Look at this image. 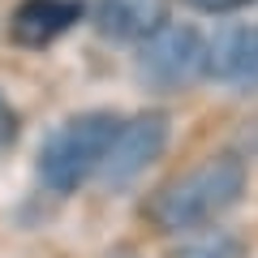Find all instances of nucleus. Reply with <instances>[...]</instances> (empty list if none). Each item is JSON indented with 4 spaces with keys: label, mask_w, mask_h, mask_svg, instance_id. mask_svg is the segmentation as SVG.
I'll return each mask as SVG.
<instances>
[{
    "label": "nucleus",
    "mask_w": 258,
    "mask_h": 258,
    "mask_svg": "<svg viewBox=\"0 0 258 258\" xmlns=\"http://www.w3.org/2000/svg\"><path fill=\"white\" fill-rule=\"evenodd\" d=\"M245 181H249V172L237 155H211L203 164H194L189 172L172 176L151 198L147 215L159 232L185 237L194 228L215 224L224 211H232L241 203V194H245Z\"/></svg>",
    "instance_id": "obj_1"
},
{
    "label": "nucleus",
    "mask_w": 258,
    "mask_h": 258,
    "mask_svg": "<svg viewBox=\"0 0 258 258\" xmlns=\"http://www.w3.org/2000/svg\"><path fill=\"white\" fill-rule=\"evenodd\" d=\"M120 116L116 112H82L69 116L39 151V176L47 189L56 194H74L82 181H91L103 168L112 142H116Z\"/></svg>",
    "instance_id": "obj_2"
},
{
    "label": "nucleus",
    "mask_w": 258,
    "mask_h": 258,
    "mask_svg": "<svg viewBox=\"0 0 258 258\" xmlns=\"http://www.w3.org/2000/svg\"><path fill=\"white\" fill-rule=\"evenodd\" d=\"M207 39L185 22H164L155 35L142 39L138 78L155 91H185L194 78L207 74Z\"/></svg>",
    "instance_id": "obj_3"
},
{
    "label": "nucleus",
    "mask_w": 258,
    "mask_h": 258,
    "mask_svg": "<svg viewBox=\"0 0 258 258\" xmlns=\"http://www.w3.org/2000/svg\"><path fill=\"white\" fill-rule=\"evenodd\" d=\"M168 134H172V120L168 112H138V116L120 120L116 142H112L108 159H103L99 176L108 185H129L138 172H147L168 147Z\"/></svg>",
    "instance_id": "obj_4"
},
{
    "label": "nucleus",
    "mask_w": 258,
    "mask_h": 258,
    "mask_svg": "<svg viewBox=\"0 0 258 258\" xmlns=\"http://www.w3.org/2000/svg\"><path fill=\"white\" fill-rule=\"evenodd\" d=\"M207 74L232 91H258V26H228L207 47Z\"/></svg>",
    "instance_id": "obj_5"
},
{
    "label": "nucleus",
    "mask_w": 258,
    "mask_h": 258,
    "mask_svg": "<svg viewBox=\"0 0 258 258\" xmlns=\"http://www.w3.org/2000/svg\"><path fill=\"white\" fill-rule=\"evenodd\" d=\"M95 30L108 39H147L164 26L168 0H95Z\"/></svg>",
    "instance_id": "obj_6"
},
{
    "label": "nucleus",
    "mask_w": 258,
    "mask_h": 258,
    "mask_svg": "<svg viewBox=\"0 0 258 258\" xmlns=\"http://www.w3.org/2000/svg\"><path fill=\"white\" fill-rule=\"evenodd\" d=\"M78 18H82V5H78V0H22L9 30H13L18 43L43 47V43H52V39H60Z\"/></svg>",
    "instance_id": "obj_7"
},
{
    "label": "nucleus",
    "mask_w": 258,
    "mask_h": 258,
    "mask_svg": "<svg viewBox=\"0 0 258 258\" xmlns=\"http://www.w3.org/2000/svg\"><path fill=\"white\" fill-rule=\"evenodd\" d=\"M168 258H245V241L228 228H194L168 249Z\"/></svg>",
    "instance_id": "obj_8"
},
{
    "label": "nucleus",
    "mask_w": 258,
    "mask_h": 258,
    "mask_svg": "<svg viewBox=\"0 0 258 258\" xmlns=\"http://www.w3.org/2000/svg\"><path fill=\"white\" fill-rule=\"evenodd\" d=\"M18 129H22V125H18V108L0 95V151L18 142Z\"/></svg>",
    "instance_id": "obj_9"
},
{
    "label": "nucleus",
    "mask_w": 258,
    "mask_h": 258,
    "mask_svg": "<svg viewBox=\"0 0 258 258\" xmlns=\"http://www.w3.org/2000/svg\"><path fill=\"white\" fill-rule=\"evenodd\" d=\"M185 5H194L198 13H232V9H245L249 0H185Z\"/></svg>",
    "instance_id": "obj_10"
}]
</instances>
